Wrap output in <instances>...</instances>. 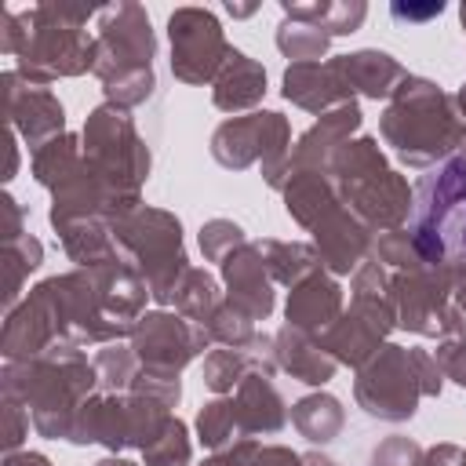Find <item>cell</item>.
Listing matches in <instances>:
<instances>
[{
    "instance_id": "6da1fadb",
    "label": "cell",
    "mask_w": 466,
    "mask_h": 466,
    "mask_svg": "<svg viewBox=\"0 0 466 466\" xmlns=\"http://www.w3.org/2000/svg\"><path fill=\"white\" fill-rule=\"evenodd\" d=\"M4 397H15L29 408L33 430L47 441H69L73 419L80 404L98 393L95 360H87L84 346L58 342L29 360H4L0 371Z\"/></svg>"
},
{
    "instance_id": "7a4b0ae2",
    "label": "cell",
    "mask_w": 466,
    "mask_h": 466,
    "mask_svg": "<svg viewBox=\"0 0 466 466\" xmlns=\"http://www.w3.org/2000/svg\"><path fill=\"white\" fill-rule=\"evenodd\" d=\"M379 135L404 167H437L455 157L462 138V116L455 98L426 76H404L379 116Z\"/></svg>"
},
{
    "instance_id": "3957f363",
    "label": "cell",
    "mask_w": 466,
    "mask_h": 466,
    "mask_svg": "<svg viewBox=\"0 0 466 466\" xmlns=\"http://www.w3.org/2000/svg\"><path fill=\"white\" fill-rule=\"evenodd\" d=\"M153 58H157V33L142 4H113L98 11L91 73L102 80L106 102L120 109L142 106L157 87Z\"/></svg>"
},
{
    "instance_id": "277c9868",
    "label": "cell",
    "mask_w": 466,
    "mask_h": 466,
    "mask_svg": "<svg viewBox=\"0 0 466 466\" xmlns=\"http://www.w3.org/2000/svg\"><path fill=\"white\" fill-rule=\"evenodd\" d=\"M339 200L360 218L368 222L375 233H390L408 226L411 208H415V189L408 186V178L390 167L386 153L379 149V138L371 135H357L350 138L328 167Z\"/></svg>"
},
{
    "instance_id": "5b68a950",
    "label": "cell",
    "mask_w": 466,
    "mask_h": 466,
    "mask_svg": "<svg viewBox=\"0 0 466 466\" xmlns=\"http://www.w3.org/2000/svg\"><path fill=\"white\" fill-rule=\"evenodd\" d=\"M444 371L430 350L382 342V350L357 368L353 400L379 422H408L422 397H441Z\"/></svg>"
},
{
    "instance_id": "8992f818",
    "label": "cell",
    "mask_w": 466,
    "mask_h": 466,
    "mask_svg": "<svg viewBox=\"0 0 466 466\" xmlns=\"http://www.w3.org/2000/svg\"><path fill=\"white\" fill-rule=\"evenodd\" d=\"M95 7L36 4L29 11V36L15 55V73L36 87H51L62 76L95 69V36L84 29Z\"/></svg>"
},
{
    "instance_id": "52a82bcc",
    "label": "cell",
    "mask_w": 466,
    "mask_h": 466,
    "mask_svg": "<svg viewBox=\"0 0 466 466\" xmlns=\"http://www.w3.org/2000/svg\"><path fill=\"white\" fill-rule=\"evenodd\" d=\"M408 229L430 262H466V160L451 157L415 182Z\"/></svg>"
},
{
    "instance_id": "ba28073f",
    "label": "cell",
    "mask_w": 466,
    "mask_h": 466,
    "mask_svg": "<svg viewBox=\"0 0 466 466\" xmlns=\"http://www.w3.org/2000/svg\"><path fill=\"white\" fill-rule=\"evenodd\" d=\"M113 233H116L120 248L127 251V258L135 262V269L142 273L149 299L160 309H167L175 302V291H178L186 269H189L182 222L164 208L142 204L131 215H124L120 222H113Z\"/></svg>"
},
{
    "instance_id": "9c48e42d",
    "label": "cell",
    "mask_w": 466,
    "mask_h": 466,
    "mask_svg": "<svg viewBox=\"0 0 466 466\" xmlns=\"http://www.w3.org/2000/svg\"><path fill=\"white\" fill-rule=\"evenodd\" d=\"M80 142H84L87 167L106 186H113L116 193H124L131 200H142V186L149 178L153 153H149L146 138L138 135L131 109H120L113 102L95 106L84 120Z\"/></svg>"
},
{
    "instance_id": "30bf717a",
    "label": "cell",
    "mask_w": 466,
    "mask_h": 466,
    "mask_svg": "<svg viewBox=\"0 0 466 466\" xmlns=\"http://www.w3.org/2000/svg\"><path fill=\"white\" fill-rule=\"evenodd\" d=\"M171 408L157 397L146 393H91L76 419H73V433L69 444H106L109 455H120L127 448H149L164 426L171 422Z\"/></svg>"
},
{
    "instance_id": "8fae6325",
    "label": "cell",
    "mask_w": 466,
    "mask_h": 466,
    "mask_svg": "<svg viewBox=\"0 0 466 466\" xmlns=\"http://www.w3.org/2000/svg\"><path fill=\"white\" fill-rule=\"evenodd\" d=\"M211 157L229 171H244L262 164V178L280 193L291 157V124L277 109H255L244 116H229L211 131Z\"/></svg>"
},
{
    "instance_id": "7c38bea8",
    "label": "cell",
    "mask_w": 466,
    "mask_h": 466,
    "mask_svg": "<svg viewBox=\"0 0 466 466\" xmlns=\"http://www.w3.org/2000/svg\"><path fill=\"white\" fill-rule=\"evenodd\" d=\"M167 40H171V76L200 87L211 84L229 55L226 33L208 7H175L167 18Z\"/></svg>"
},
{
    "instance_id": "4fadbf2b",
    "label": "cell",
    "mask_w": 466,
    "mask_h": 466,
    "mask_svg": "<svg viewBox=\"0 0 466 466\" xmlns=\"http://www.w3.org/2000/svg\"><path fill=\"white\" fill-rule=\"evenodd\" d=\"M390 277L397 299V328L422 339H441L451 313V266L422 258Z\"/></svg>"
},
{
    "instance_id": "5bb4252c",
    "label": "cell",
    "mask_w": 466,
    "mask_h": 466,
    "mask_svg": "<svg viewBox=\"0 0 466 466\" xmlns=\"http://www.w3.org/2000/svg\"><path fill=\"white\" fill-rule=\"evenodd\" d=\"M211 335L204 324H193L189 317L175 309H149L131 331V350L142 360V368H160V371H182L193 364L204 350H211Z\"/></svg>"
},
{
    "instance_id": "9a60e30c",
    "label": "cell",
    "mask_w": 466,
    "mask_h": 466,
    "mask_svg": "<svg viewBox=\"0 0 466 466\" xmlns=\"http://www.w3.org/2000/svg\"><path fill=\"white\" fill-rule=\"evenodd\" d=\"M0 91H4L7 127H15L18 138L33 153L66 131V109H62V102L51 87H36L25 76H18L15 69H7L0 76Z\"/></svg>"
},
{
    "instance_id": "2e32d148",
    "label": "cell",
    "mask_w": 466,
    "mask_h": 466,
    "mask_svg": "<svg viewBox=\"0 0 466 466\" xmlns=\"http://www.w3.org/2000/svg\"><path fill=\"white\" fill-rule=\"evenodd\" d=\"M309 233H313V248H317V255H320V262L331 277L357 273L371 258L375 229L368 222H360L346 204L328 211Z\"/></svg>"
},
{
    "instance_id": "e0dca14e",
    "label": "cell",
    "mask_w": 466,
    "mask_h": 466,
    "mask_svg": "<svg viewBox=\"0 0 466 466\" xmlns=\"http://www.w3.org/2000/svg\"><path fill=\"white\" fill-rule=\"evenodd\" d=\"M218 269H222V284H226V302H233L255 324L273 313V306H277V291L273 288L277 284H273V277H269L255 240L240 244Z\"/></svg>"
},
{
    "instance_id": "ac0fdd59",
    "label": "cell",
    "mask_w": 466,
    "mask_h": 466,
    "mask_svg": "<svg viewBox=\"0 0 466 466\" xmlns=\"http://www.w3.org/2000/svg\"><path fill=\"white\" fill-rule=\"evenodd\" d=\"M364 124V113L357 102H346L331 113H324L313 127H306L299 135V142L291 146V157H288V171H328L331 167V157L360 131Z\"/></svg>"
},
{
    "instance_id": "d6986e66",
    "label": "cell",
    "mask_w": 466,
    "mask_h": 466,
    "mask_svg": "<svg viewBox=\"0 0 466 466\" xmlns=\"http://www.w3.org/2000/svg\"><path fill=\"white\" fill-rule=\"evenodd\" d=\"M346 302H342V284L328 273V269H317L313 277H306L302 284H295L288 291V302H284V324L306 331V335H324L339 317H342Z\"/></svg>"
},
{
    "instance_id": "ffe728a7",
    "label": "cell",
    "mask_w": 466,
    "mask_h": 466,
    "mask_svg": "<svg viewBox=\"0 0 466 466\" xmlns=\"http://www.w3.org/2000/svg\"><path fill=\"white\" fill-rule=\"evenodd\" d=\"M328 62L342 76L350 95H364L371 102H390L393 91L408 76V69L390 51H379V47H360V51H350V55H335Z\"/></svg>"
},
{
    "instance_id": "44dd1931",
    "label": "cell",
    "mask_w": 466,
    "mask_h": 466,
    "mask_svg": "<svg viewBox=\"0 0 466 466\" xmlns=\"http://www.w3.org/2000/svg\"><path fill=\"white\" fill-rule=\"evenodd\" d=\"M280 95L313 116H324L346 102H357L350 87L342 84V76L331 69V62H291L284 69Z\"/></svg>"
},
{
    "instance_id": "7402d4cb",
    "label": "cell",
    "mask_w": 466,
    "mask_h": 466,
    "mask_svg": "<svg viewBox=\"0 0 466 466\" xmlns=\"http://www.w3.org/2000/svg\"><path fill=\"white\" fill-rule=\"evenodd\" d=\"M273 360H277V371H288L291 379L306 382V386H324L335 379V368L339 360L324 350V342L317 335H306L291 324H280L273 331Z\"/></svg>"
},
{
    "instance_id": "603a6c76",
    "label": "cell",
    "mask_w": 466,
    "mask_h": 466,
    "mask_svg": "<svg viewBox=\"0 0 466 466\" xmlns=\"http://www.w3.org/2000/svg\"><path fill=\"white\" fill-rule=\"evenodd\" d=\"M233 400H237L244 437H269L288 426V400L280 397L269 371H251L233 390Z\"/></svg>"
},
{
    "instance_id": "cb8c5ba5",
    "label": "cell",
    "mask_w": 466,
    "mask_h": 466,
    "mask_svg": "<svg viewBox=\"0 0 466 466\" xmlns=\"http://www.w3.org/2000/svg\"><path fill=\"white\" fill-rule=\"evenodd\" d=\"M266 95V69L240 47H229L218 76L211 80V102L222 113H255Z\"/></svg>"
},
{
    "instance_id": "d4e9b609",
    "label": "cell",
    "mask_w": 466,
    "mask_h": 466,
    "mask_svg": "<svg viewBox=\"0 0 466 466\" xmlns=\"http://www.w3.org/2000/svg\"><path fill=\"white\" fill-rule=\"evenodd\" d=\"M280 197H284V211L302 229H313L328 211H335L342 204L328 171H288Z\"/></svg>"
},
{
    "instance_id": "484cf974",
    "label": "cell",
    "mask_w": 466,
    "mask_h": 466,
    "mask_svg": "<svg viewBox=\"0 0 466 466\" xmlns=\"http://www.w3.org/2000/svg\"><path fill=\"white\" fill-rule=\"evenodd\" d=\"M251 371H277V360H273V342L269 346H258V350H229V346H218L211 353H204V386L215 393V397H229Z\"/></svg>"
},
{
    "instance_id": "4316f807",
    "label": "cell",
    "mask_w": 466,
    "mask_h": 466,
    "mask_svg": "<svg viewBox=\"0 0 466 466\" xmlns=\"http://www.w3.org/2000/svg\"><path fill=\"white\" fill-rule=\"evenodd\" d=\"M58 240H62V251L76 262V269H91V266L116 262V258L127 255V251L120 248L116 233H113V222H106V218H91V222L66 226V229L58 233Z\"/></svg>"
},
{
    "instance_id": "83f0119b",
    "label": "cell",
    "mask_w": 466,
    "mask_h": 466,
    "mask_svg": "<svg viewBox=\"0 0 466 466\" xmlns=\"http://www.w3.org/2000/svg\"><path fill=\"white\" fill-rule=\"evenodd\" d=\"M258 251H262V262L273 277V284L280 288H295L302 284L306 277H313L317 269H324L320 255L313 244H302V240H277V237H266V240H255Z\"/></svg>"
},
{
    "instance_id": "f1b7e54d",
    "label": "cell",
    "mask_w": 466,
    "mask_h": 466,
    "mask_svg": "<svg viewBox=\"0 0 466 466\" xmlns=\"http://www.w3.org/2000/svg\"><path fill=\"white\" fill-rule=\"evenodd\" d=\"M291 426L309 444H331L346 426V408L339 397L317 390V393H306L291 404Z\"/></svg>"
},
{
    "instance_id": "f546056e",
    "label": "cell",
    "mask_w": 466,
    "mask_h": 466,
    "mask_svg": "<svg viewBox=\"0 0 466 466\" xmlns=\"http://www.w3.org/2000/svg\"><path fill=\"white\" fill-rule=\"evenodd\" d=\"M280 11H284V18L309 22V25L324 29L328 36L357 33L364 25V18H368V4H360V0H324V4H291V0H280Z\"/></svg>"
},
{
    "instance_id": "4dcf8cb0",
    "label": "cell",
    "mask_w": 466,
    "mask_h": 466,
    "mask_svg": "<svg viewBox=\"0 0 466 466\" xmlns=\"http://www.w3.org/2000/svg\"><path fill=\"white\" fill-rule=\"evenodd\" d=\"M84 164V142L69 131H62L58 138H51L47 146H40L33 153V178L44 186V189H58L62 182H69Z\"/></svg>"
},
{
    "instance_id": "1f68e13d",
    "label": "cell",
    "mask_w": 466,
    "mask_h": 466,
    "mask_svg": "<svg viewBox=\"0 0 466 466\" xmlns=\"http://www.w3.org/2000/svg\"><path fill=\"white\" fill-rule=\"evenodd\" d=\"M40 262H44V244L33 233L4 240V251H0V266H4V313H11L22 302V284H25V277Z\"/></svg>"
},
{
    "instance_id": "d6a6232c",
    "label": "cell",
    "mask_w": 466,
    "mask_h": 466,
    "mask_svg": "<svg viewBox=\"0 0 466 466\" xmlns=\"http://www.w3.org/2000/svg\"><path fill=\"white\" fill-rule=\"evenodd\" d=\"M222 302H226V295H222L218 280L208 269L189 266L186 277H182V284H178V291H175V302L171 306H175V313L189 317L193 324H208Z\"/></svg>"
},
{
    "instance_id": "836d02e7",
    "label": "cell",
    "mask_w": 466,
    "mask_h": 466,
    "mask_svg": "<svg viewBox=\"0 0 466 466\" xmlns=\"http://www.w3.org/2000/svg\"><path fill=\"white\" fill-rule=\"evenodd\" d=\"M197 437L208 451H222L237 441H244L240 430V415H237V400L229 397H211L200 411H197Z\"/></svg>"
},
{
    "instance_id": "e575fe53",
    "label": "cell",
    "mask_w": 466,
    "mask_h": 466,
    "mask_svg": "<svg viewBox=\"0 0 466 466\" xmlns=\"http://www.w3.org/2000/svg\"><path fill=\"white\" fill-rule=\"evenodd\" d=\"M204 328H208L215 346H229V350H258V346L273 342V335L258 331V324L248 313H240L233 302H222Z\"/></svg>"
},
{
    "instance_id": "d590c367",
    "label": "cell",
    "mask_w": 466,
    "mask_h": 466,
    "mask_svg": "<svg viewBox=\"0 0 466 466\" xmlns=\"http://www.w3.org/2000/svg\"><path fill=\"white\" fill-rule=\"evenodd\" d=\"M277 47L284 58L291 62H320L331 47V36L309 22H295V18H284L277 25Z\"/></svg>"
},
{
    "instance_id": "8d00e7d4",
    "label": "cell",
    "mask_w": 466,
    "mask_h": 466,
    "mask_svg": "<svg viewBox=\"0 0 466 466\" xmlns=\"http://www.w3.org/2000/svg\"><path fill=\"white\" fill-rule=\"evenodd\" d=\"M138 368H142V360L135 357L131 346L106 342L95 353V371H98V390L102 393H127L135 375H138Z\"/></svg>"
},
{
    "instance_id": "74e56055",
    "label": "cell",
    "mask_w": 466,
    "mask_h": 466,
    "mask_svg": "<svg viewBox=\"0 0 466 466\" xmlns=\"http://www.w3.org/2000/svg\"><path fill=\"white\" fill-rule=\"evenodd\" d=\"M193 462V444H189V426L171 415V422L164 426V433L142 448V466H189Z\"/></svg>"
},
{
    "instance_id": "f35d334b",
    "label": "cell",
    "mask_w": 466,
    "mask_h": 466,
    "mask_svg": "<svg viewBox=\"0 0 466 466\" xmlns=\"http://www.w3.org/2000/svg\"><path fill=\"white\" fill-rule=\"evenodd\" d=\"M200 251H204V262H215L222 266L240 244H248V233L233 222V218H208L200 226Z\"/></svg>"
},
{
    "instance_id": "ab89813d",
    "label": "cell",
    "mask_w": 466,
    "mask_h": 466,
    "mask_svg": "<svg viewBox=\"0 0 466 466\" xmlns=\"http://www.w3.org/2000/svg\"><path fill=\"white\" fill-rule=\"evenodd\" d=\"M422 455H426V448L419 441L393 433L371 451V466H422Z\"/></svg>"
},
{
    "instance_id": "60d3db41",
    "label": "cell",
    "mask_w": 466,
    "mask_h": 466,
    "mask_svg": "<svg viewBox=\"0 0 466 466\" xmlns=\"http://www.w3.org/2000/svg\"><path fill=\"white\" fill-rule=\"evenodd\" d=\"M441 339H466V262L451 266V313Z\"/></svg>"
},
{
    "instance_id": "b9f144b4",
    "label": "cell",
    "mask_w": 466,
    "mask_h": 466,
    "mask_svg": "<svg viewBox=\"0 0 466 466\" xmlns=\"http://www.w3.org/2000/svg\"><path fill=\"white\" fill-rule=\"evenodd\" d=\"M29 408L15 397H4V451H22V441L29 437Z\"/></svg>"
},
{
    "instance_id": "7bdbcfd3",
    "label": "cell",
    "mask_w": 466,
    "mask_h": 466,
    "mask_svg": "<svg viewBox=\"0 0 466 466\" xmlns=\"http://www.w3.org/2000/svg\"><path fill=\"white\" fill-rule=\"evenodd\" d=\"M437 364L444 371V379H451L455 386L466 390V339H437Z\"/></svg>"
},
{
    "instance_id": "ee69618b",
    "label": "cell",
    "mask_w": 466,
    "mask_h": 466,
    "mask_svg": "<svg viewBox=\"0 0 466 466\" xmlns=\"http://www.w3.org/2000/svg\"><path fill=\"white\" fill-rule=\"evenodd\" d=\"M248 466H302V455L284 448V444H262L258 441V448H255Z\"/></svg>"
},
{
    "instance_id": "f6af8a7d",
    "label": "cell",
    "mask_w": 466,
    "mask_h": 466,
    "mask_svg": "<svg viewBox=\"0 0 466 466\" xmlns=\"http://www.w3.org/2000/svg\"><path fill=\"white\" fill-rule=\"evenodd\" d=\"M444 11V4L437 0V4H426V7H415V4H393L390 7V15L397 18V22H430V18H437Z\"/></svg>"
},
{
    "instance_id": "bcb514c9",
    "label": "cell",
    "mask_w": 466,
    "mask_h": 466,
    "mask_svg": "<svg viewBox=\"0 0 466 466\" xmlns=\"http://www.w3.org/2000/svg\"><path fill=\"white\" fill-rule=\"evenodd\" d=\"M422 466H462V448L459 444H433V448H426Z\"/></svg>"
},
{
    "instance_id": "7dc6e473",
    "label": "cell",
    "mask_w": 466,
    "mask_h": 466,
    "mask_svg": "<svg viewBox=\"0 0 466 466\" xmlns=\"http://www.w3.org/2000/svg\"><path fill=\"white\" fill-rule=\"evenodd\" d=\"M4 466H51V459L44 451H7L4 455Z\"/></svg>"
},
{
    "instance_id": "c3c4849f",
    "label": "cell",
    "mask_w": 466,
    "mask_h": 466,
    "mask_svg": "<svg viewBox=\"0 0 466 466\" xmlns=\"http://www.w3.org/2000/svg\"><path fill=\"white\" fill-rule=\"evenodd\" d=\"M15 127H7V171H4V178L11 182L15 178V171H18V146H15Z\"/></svg>"
},
{
    "instance_id": "681fc988",
    "label": "cell",
    "mask_w": 466,
    "mask_h": 466,
    "mask_svg": "<svg viewBox=\"0 0 466 466\" xmlns=\"http://www.w3.org/2000/svg\"><path fill=\"white\" fill-rule=\"evenodd\" d=\"M302 466H339V462L328 459V455H320V451H309V455H302Z\"/></svg>"
},
{
    "instance_id": "f907efd6",
    "label": "cell",
    "mask_w": 466,
    "mask_h": 466,
    "mask_svg": "<svg viewBox=\"0 0 466 466\" xmlns=\"http://www.w3.org/2000/svg\"><path fill=\"white\" fill-rule=\"evenodd\" d=\"M95 466H138V462H131V459H124V455H106V459H98Z\"/></svg>"
},
{
    "instance_id": "816d5d0a",
    "label": "cell",
    "mask_w": 466,
    "mask_h": 466,
    "mask_svg": "<svg viewBox=\"0 0 466 466\" xmlns=\"http://www.w3.org/2000/svg\"><path fill=\"white\" fill-rule=\"evenodd\" d=\"M226 11H229L233 18H248V15L255 11V4H248V7H237V4H226Z\"/></svg>"
},
{
    "instance_id": "f5cc1de1",
    "label": "cell",
    "mask_w": 466,
    "mask_h": 466,
    "mask_svg": "<svg viewBox=\"0 0 466 466\" xmlns=\"http://www.w3.org/2000/svg\"><path fill=\"white\" fill-rule=\"evenodd\" d=\"M459 160H466V124H462V138H459V149H455Z\"/></svg>"
},
{
    "instance_id": "db71d44e",
    "label": "cell",
    "mask_w": 466,
    "mask_h": 466,
    "mask_svg": "<svg viewBox=\"0 0 466 466\" xmlns=\"http://www.w3.org/2000/svg\"><path fill=\"white\" fill-rule=\"evenodd\" d=\"M459 22H462V33H466V4L459 7Z\"/></svg>"
},
{
    "instance_id": "11a10c76",
    "label": "cell",
    "mask_w": 466,
    "mask_h": 466,
    "mask_svg": "<svg viewBox=\"0 0 466 466\" xmlns=\"http://www.w3.org/2000/svg\"><path fill=\"white\" fill-rule=\"evenodd\" d=\"M462 466H466V451H462Z\"/></svg>"
}]
</instances>
